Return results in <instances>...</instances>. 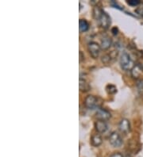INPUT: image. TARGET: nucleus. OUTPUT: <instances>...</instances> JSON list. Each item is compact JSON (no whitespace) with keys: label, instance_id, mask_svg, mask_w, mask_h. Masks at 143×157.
Listing matches in <instances>:
<instances>
[{"label":"nucleus","instance_id":"obj_22","mask_svg":"<svg viewBox=\"0 0 143 157\" xmlns=\"http://www.w3.org/2000/svg\"><path fill=\"white\" fill-rule=\"evenodd\" d=\"M83 60H84V55L83 52L80 51V62H81Z\"/></svg>","mask_w":143,"mask_h":157},{"label":"nucleus","instance_id":"obj_18","mask_svg":"<svg viewBox=\"0 0 143 157\" xmlns=\"http://www.w3.org/2000/svg\"><path fill=\"white\" fill-rule=\"evenodd\" d=\"M137 86L139 90H143V80H140L137 83Z\"/></svg>","mask_w":143,"mask_h":157},{"label":"nucleus","instance_id":"obj_7","mask_svg":"<svg viewBox=\"0 0 143 157\" xmlns=\"http://www.w3.org/2000/svg\"><path fill=\"white\" fill-rule=\"evenodd\" d=\"M99 22H100L101 27H103V29H108L111 23V17H110V16L106 12L103 11L102 14V16L100 17V20H99Z\"/></svg>","mask_w":143,"mask_h":157},{"label":"nucleus","instance_id":"obj_11","mask_svg":"<svg viewBox=\"0 0 143 157\" xmlns=\"http://www.w3.org/2000/svg\"><path fill=\"white\" fill-rule=\"evenodd\" d=\"M111 44H112V40H111V37H105L103 38H102L101 40V49H108L109 48L111 47Z\"/></svg>","mask_w":143,"mask_h":157},{"label":"nucleus","instance_id":"obj_21","mask_svg":"<svg viewBox=\"0 0 143 157\" xmlns=\"http://www.w3.org/2000/svg\"><path fill=\"white\" fill-rule=\"evenodd\" d=\"M110 157H123V155H122L121 153L115 152V153H114V154H112V155H111Z\"/></svg>","mask_w":143,"mask_h":157},{"label":"nucleus","instance_id":"obj_1","mask_svg":"<svg viewBox=\"0 0 143 157\" xmlns=\"http://www.w3.org/2000/svg\"><path fill=\"white\" fill-rule=\"evenodd\" d=\"M119 63H120V66H121L122 68L125 71L132 70L133 68L135 66L130 56L126 52H123L121 54Z\"/></svg>","mask_w":143,"mask_h":157},{"label":"nucleus","instance_id":"obj_10","mask_svg":"<svg viewBox=\"0 0 143 157\" xmlns=\"http://www.w3.org/2000/svg\"><path fill=\"white\" fill-rule=\"evenodd\" d=\"M143 68L141 65L137 64L135 65V67L133 68V69L131 70V75L134 79H138L141 75L142 74Z\"/></svg>","mask_w":143,"mask_h":157},{"label":"nucleus","instance_id":"obj_17","mask_svg":"<svg viewBox=\"0 0 143 157\" xmlns=\"http://www.w3.org/2000/svg\"><path fill=\"white\" fill-rule=\"evenodd\" d=\"M111 56L110 55L108 54H106V55H104V56H102V61L104 63H108L110 60H111Z\"/></svg>","mask_w":143,"mask_h":157},{"label":"nucleus","instance_id":"obj_15","mask_svg":"<svg viewBox=\"0 0 143 157\" xmlns=\"http://www.w3.org/2000/svg\"><path fill=\"white\" fill-rule=\"evenodd\" d=\"M106 91L109 93V94H111V95H113V94H115V93L117 92V88H116V86L115 85H112V84H108L107 86H106Z\"/></svg>","mask_w":143,"mask_h":157},{"label":"nucleus","instance_id":"obj_12","mask_svg":"<svg viewBox=\"0 0 143 157\" xmlns=\"http://www.w3.org/2000/svg\"><path fill=\"white\" fill-rule=\"evenodd\" d=\"M103 139L101 137V136L99 134H95L91 137V143L94 147L100 146V144H102Z\"/></svg>","mask_w":143,"mask_h":157},{"label":"nucleus","instance_id":"obj_20","mask_svg":"<svg viewBox=\"0 0 143 157\" xmlns=\"http://www.w3.org/2000/svg\"><path fill=\"white\" fill-rule=\"evenodd\" d=\"M111 33H113V35H117L119 33V29L117 27H113L111 29Z\"/></svg>","mask_w":143,"mask_h":157},{"label":"nucleus","instance_id":"obj_3","mask_svg":"<svg viewBox=\"0 0 143 157\" xmlns=\"http://www.w3.org/2000/svg\"><path fill=\"white\" fill-rule=\"evenodd\" d=\"M109 142L115 148H119L122 144V139L117 132H113L109 137Z\"/></svg>","mask_w":143,"mask_h":157},{"label":"nucleus","instance_id":"obj_4","mask_svg":"<svg viewBox=\"0 0 143 157\" xmlns=\"http://www.w3.org/2000/svg\"><path fill=\"white\" fill-rule=\"evenodd\" d=\"M84 105L87 109L94 110L97 107L98 99L94 95H87L84 100Z\"/></svg>","mask_w":143,"mask_h":157},{"label":"nucleus","instance_id":"obj_16","mask_svg":"<svg viewBox=\"0 0 143 157\" xmlns=\"http://www.w3.org/2000/svg\"><path fill=\"white\" fill-rule=\"evenodd\" d=\"M127 3L130 6L135 7V6H138L140 3V2H139L138 0H129V1H127Z\"/></svg>","mask_w":143,"mask_h":157},{"label":"nucleus","instance_id":"obj_9","mask_svg":"<svg viewBox=\"0 0 143 157\" xmlns=\"http://www.w3.org/2000/svg\"><path fill=\"white\" fill-rule=\"evenodd\" d=\"M79 88H80V91H82V92H87L91 89V86L87 82V80L80 77V81H79Z\"/></svg>","mask_w":143,"mask_h":157},{"label":"nucleus","instance_id":"obj_8","mask_svg":"<svg viewBox=\"0 0 143 157\" xmlns=\"http://www.w3.org/2000/svg\"><path fill=\"white\" fill-rule=\"evenodd\" d=\"M95 130L99 133H103L107 130L108 129V126H107V124L106 123V121H95Z\"/></svg>","mask_w":143,"mask_h":157},{"label":"nucleus","instance_id":"obj_2","mask_svg":"<svg viewBox=\"0 0 143 157\" xmlns=\"http://www.w3.org/2000/svg\"><path fill=\"white\" fill-rule=\"evenodd\" d=\"M87 49L91 56V57L94 59H96L99 57L100 53V50H101V46L96 42H90L87 45Z\"/></svg>","mask_w":143,"mask_h":157},{"label":"nucleus","instance_id":"obj_6","mask_svg":"<svg viewBox=\"0 0 143 157\" xmlns=\"http://www.w3.org/2000/svg\"><path fill=\"white\" fill-rule=\"evenodd\" d=\"M119 129L122 133L127 134L130 131V123L126 118L122 119L119 124Z\"/></svg>","mask_w":143,"mask_h":157},{"label":"nucleus","instance_id":"obj_14","mask_svg":"<svg viewBox=\"0 0 143 157\" xmlns=\"http://www.w3.org/2000/svg\"><path fill=\"white\" fill-rule=\"evenodd\" d=\"M103 12V11H102L101 9L99 7H95L93 9V16L95 17V19L100 20V17L102 16V14Z\"/></svg>","mask_w":143,"mask_h":157},{"label":"nucleus","instance_id":"obj_13","mask_svg":"<svg viewBox=\"0 0 143 157\" xmlns=\"http://www.w3.org/2000/svg\"><path fill=\"white\" fill-rule=\"evenodd\" d=\"M79 29L81 33L87 32L89 30V24L85 19H80L79 21Z\"/></svg>","mask_w":143,"mask_h":157},{"label":"nucleus","instance_id":"obj_19","mask_svg":"<svg viewBox=\"0 0 143 157\" xmlns=\"http://www.w3.org/2000/svg\"><path fill=\"white\" fill-rule=\"evenodd\" d=\"M135 12L138 15L141 16V17H143V8L142 7H138L135 10Z\"/></svg>","mask_w":143,"mask_h":157},{"label":"nucleus","instance_id":"obj_5","mask_svg":"<svg viewBox=\"0 0 143 157\" xmlns=\"http://www.w3.org/2000/svg\"><path fill=\"white\" fill-rule=\"evenodd\" d=\"M95 117L96 118L98 119V121H106L109 120L111 118V113L106 110L105 109H102V108H99L95 113Z\"/></svg>","mask_w":143,"mask_h":157}]
</instances>
